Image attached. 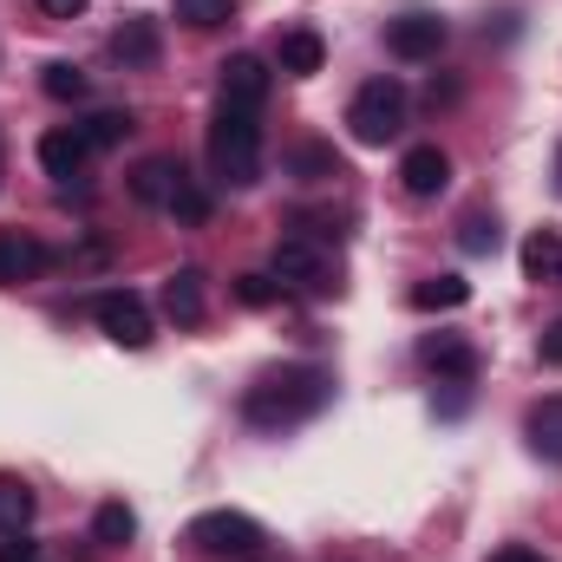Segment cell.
Here are the masks:
<instances>
[{
  "label": "cell",
  "instance_id": "obj_4",
  "mask_svg": "<svg viewBox=\"0 0 562 562\" xmlns=\"http://www.w3.org/2000/svg\"><path fill=\"white\" fill-rule=\"evenodd\" d=\"M406 125V86L400 79H367L347 105V132L353 144H393Z\"/></svg>",
  "mask_w": 562,
  "mask_h": 562
},
{
  "label": "cell",
  "instance_id": "obj_5",
  "mask_svg": "<svg viewBox=\"0 0 562 562\" xmlns=\"http://www.w3.org/2000/svg\"><path fill=\"white\" fill-rule=\"evenodd\" d=\"M276 281L281 288H301V294H334V288H340V269H334V256H327L314 236H281L276 243Z\"/></svg>",
  "mask_w": 562,
  "mask_h": 562
},
{
  "label": "cell",
  "instance_id": "obj_25",
  "mask_svg": "<svg viewBox=\"0 0 562 562\" xmlns=\"http://www.w3.org/2000/svg\"><path fill=\"white\" fill-rule=\"evenodd\" d=\"M236 13V0H177V20L190 26V33H210V26H223Z\"/></svg>",
  "mask_w": 562,
  "mask_h": 562
},
{
  "label": "cell",
  "instance_id": "obj_7",
  "mask_svg": "<svg viewBox=\"0 0 562 562\" xmlns=\"http://www.w3.org/2000/svg\"><path fill=\"white\" fill-rule=\"evenodd\" d=\"M438 46H445V20L438 13H400V20H386V53L393 59L425 66V59H438Z\"/></svg>",
  "mask_w": 562,
  "mask_h": 562
},
{
  "label": "cell",
  "instance_id": "obj_33",
  "mask_svg": "<svg viewBox=\"0 0 562 562\" xmlns=\"http://www.w3.org/2000/svg\"><path fill=\"white\" fill-rule=\"evenodd\" d=\"M557 177H562V150H557Z\"/></svg>",
  "mask_w": 562,
  "mask_h": 562
},
{
  "label": "cell",
  "instance_id": "obj_18",
  "mask_svg": "<svg viewBox=\"0 0 562 562\" xmlns=\"http://www.w3.org/2000/svg\"><path fill=\"white\" fill-rule=\"evenodd\" d=\"M524 276L562 288V229H530L524 236Z\"/></svg>",
  "mask_w": 562,
  "mask_h": 562
},
{
  "label": "cell",
  "instance_id": "obj_24",
  "mask_svg": "<svg viewBox=\"0 0 562 562\" xmlns=\"http://www.w3.org/2000/svg\"><path fill=\"white\" fill-rule=\"evenodd\" d=\"M79 132H86V144H92V150H112V144L132 138V112H92Z\"/></svg>",
  "mask_w": 562,
  "mask_h": 562
},
{
  "label": "cell",
  "instance_id": "obj_13",
  "mask_svg": "<svg viewBox=\"0 0 562 562\" xmlns=\"http://www.w3.org/2000/svg\"><path fill=\"white\" fill-rule=\"evenodd\" d=\"M276 66L288 72V79H314L321 66H327V40L314 33V26H288L276 46Z\"/></svg>",
  "mask_w": 562,
  "mask_h": 562
},
{
  "label": "cell",
  "instance_id": "obj_29",
  "mask_svg": "<svg viewBox=\"0 0 562 562\" xmlns=\"http://www.w3.org/2000/svg\"><path fill=\"white\" fill-rule=\"evenodd\" d=\"M537 353H543L550 367H562V314L550 321V327H543V340H537Z\"/></svg>",
  "mask_w": 562,
  "mask_h": 562
},
{
  "label": "cell",
  "instance_id": "obj_17",
  "mask_svg": "<svg viewBox=\"0 0 562 562\" xmlns=\"http://www.w3.org/2000/svg\"><path fill=\"white\" fill-rule=\"evenodd\" d=\"M164 314H170L177 327H196V321H203V276H196V269L164 276Z\"/></svg>",
  "mask_w": 562,
  "mask_h": 562
},
{
  "label": "cell",
  "instance_id": "obj_14",
  "mask_svg": "<svg viewBox=\"0 0 562 562\" xmlns=\"http://www.w3.org/2000/svg\"><path fill=\"white\" fill-rule=\"evenodd\" d=\"M524 438H530V451H537L543 464H562V393L537 400V406L524 413Z\"/></svg>",
  "mask_w": 562,
  "mask_h": 562
},
{
  "label": "cell",
  "instance_id": "obj_23",
  "mask_svg": "<svg viewBox=\"0 0 562 562\" xmlns=\"http://www.w3.org/2000/svg\"><path fill=\"white\" fill-rule=\"evenodd\" d=\"M33 524V491L20 477H0V537H26Z\"/></svg>",
  "mask_w": 562,
  "mask_h": 562
},
{
  "label": "cell",
  "instance_id": "obj_26",
  "mask_svg": "<svg viewBox=\"0 0 562 562\" xmlns=\"http://www.w3.org/2000/svg\"><path fill=\"white\" fill-rule=\"evenodd\" d=\"M170 216H177V223H190V229H196V223H210V190H196V183L183 177V183H177V196H170Z\"/></svg>",
  "mask_w": 562,
  "mask_h": 562
},
{
  "label": "cell",
  "instance_id": "obj_11",
  "mask_svg": "<svg viewBox=\"0 0 562 562\" xmlns=\"http://www.w3.org/2000/svg\"><path fill=\"white\" fill-rule=\"evenodd\" d=\"M112 53H119V66H125V72H150V66H157V53H164V33H157V20H144V13L119 20V33H112Z\"/></svg>",
  "mask_w": 562,
  "mask_h": 562
},
{
  "label": "cell",
  "instance_id": "obj_8",
  "mask_svg": "<svg viewBox=\"0 0 562 562\" xmlns=\"http://www.w3.org/2000/svg\"><path fill=\"white\" fill-rule=\"evenodd\" d=\"M216 72H223V79H216V99H223V105H249V112H262V99H269V66H262L256 53H229Z\"/></svg>",
  "mask_w": 562,
  "mask_h": 562
},
{
  "label": "cell",
  "instance_id": "obj_6",
  "mask_svg": "<svg viewBox=\"0 0 562 562\" xmlns=\"http://www.w3.org/2000/svg\"><path fill=\"white\" fill-rule=\"evenodd\" d=\"M92 321H99V334H105L112 347H132V353L150 347V334H157V327H150V307H144L132 288H105V294L92 301Z\"/></svg>",
  "mask_w": 562,
  "mask_h": 562
},
{
  "label": "cell",
  "instance_id": "obj_20",
  "mask_svg": "<svg viewBox=\"0 0 562 562\" xmlns=\"http://www.w3.org/2000/svg\"><path fill=\"white\" fill-rule=\"evenodd\" d=\"M92 537H99L105 550H125V543L138 537V510H132L125 497H105V504H99V517H92Z\"/></svg>",
  "mask_w": 562,
  "mask_h": 562
},
{
  "label": "cell",
  "instance_id": "obj_32",
  "mask_svg": "<svg viewBox=\"0 0 562 562\" xmlns=\"http://www.w3.org/2000/svg\"><path fill=\"white\" fill-rule=\"evenodd\" d=\"M491 562H543V557H537L530 543H504V550H497V557H491Z\"/></svg>",
  "mask_w": 562,
  "mask_h": 562
},
{
  "label": "cell",
  "instance_id": "obj_15",
  "mask_svg": "<svg viewBox=\"0 0 562 562\" xmlns=\"http://www.w3.org/2000/svg\"><path fill=\"white\" fill-rule=\"evenodd\" d=\"M419 360L438 373V380H471V373H477V347L458 340V334H431V340L419 347Z\"/></svg>",
  "mask_w": 562,
  "mask_h": 562
},
{
  "label": "cell",
  "instance_id": "obj_31",
  "mask_svg": "<svg viewBox=\"0 0 562 562\" xmlns=\"http://www.w3.org/2000/svg\"><path fill=\"white\" fill-rule=\"evenodd\" d=\"M40 13L46 20H72V13H86V0H40Z\"/></svg>",
  "mask_w": 562,
  "mask_h": 562
},
{
  "label": "cell",
  "instance_id": "obj_3",
  "mask_svg": "<svg viewBox=\"0 0 562 562\" xmlns=\"http://www.w3.org/2000/svg\"><path fill=\"white\" fill-rule=\"evenodd\" d=\"M190 543L216 562H256L269 550V530H262L249 510H203V517L190 524Z\"/></svg>",
  "mask_w": 562,
  "mask_h": 562
},
{
  "label": "cell",
  "instance_id": "obj_12",
  "mask_svg": "<svg viewBox=\"0 0 562 562\" xmlns=\"http://www.w3.org/2000/svg\"><path fill=\"white\" fill-rule=\"evenodd\" d=\"M400 183H406V196H438L445 183H451V157L438 150V144H413L406 157H400Z\"/></svg>",
  "mask_w": 562,
  "mask_h": 562
},
{
  "label": "cell",
  "instance_id": "obj_27",
  "mask_svg": "<svg viewBox=\"0 0 562 562\" xmlns=\"http://www.w3.org/2000/svg\"><path fill=\"white\" fill-rule=\"evenodd\" d=\"M458 243H464V256H491V249H497V216L471 210V216H464V236H458Z\"/></svg>",
  "mask_w": 562,
  "mask_h": 562
},
{
  "label": "cell",
  "instance_id": "obj_9",
  "mask_svg": "<svg viewBox=\"0 0 562 562\" xmlns=\"http://www.w3.org/2000/svg\"><path fill=\"white\" fill-rule=\"evenodd\" d=\"M53 269V249L20 236V229H0V288H20V281H40Z\"/></svg>",
  "mask_w": 562,
  "mask_h": 562
},
{
  "label": "cell",
  "instance_id": "obj_22",
  "mask_svg": "<svg viewBox=\"0 0 562 562\" xmlns=\"http://www.w3.org/2000/svg\"><path fill=\"white\" fill-rule=\"evenodd\" d=\"M40 92L59 99V105H79V99H86V72H79L72 59H46V66H40Z\"/></svg>",
  "mask_w": 562,
  "mask_h": 562
},
{
  "label": "cell",
  "instance_id": "obj_19",
  "mask_svg": "<svg viewBox=\"0 0 562 562\" xmlns=\"http://www.w3.org/2000/svg\"><path fill=\"white\" fill-rule=\"evenodd\" d=\"M471 301V281L464 276H425L419 288H413V307L419 314H451V307H464Z\"/></svg>",
  "mask_w": 562,
  "mask_h": 562
},
{
  "label": "cell",
  "instance_id": "obj_21",
  "mask_svg": "<svg viewBox=\"0 0 562 562\" xmlns=\"http://www.w3.org/2000/svg\"><path fill=\"white\" fill-rule=\"evenodd\" d=\"M288 170H294L301 183H327V177H347V170H340V157H334V144H294V150H288Z\"/></svg>",
  "mask_w": 562,
  "mask_h": 562
},
{
  "label": "cell",
  "instance_id": "obj_16",
  "mask_svg": "<svg viewBox=\"0 0 562 562\" xmlns=\"http://www.w3.org/2000/svg\"><path fill=\"white\" fill-rule=\"evenodd\" d=\"M177 183H183V164L177 157H144L138 170H132V196L138 203H157V210H170Z\"/></svg>",
  "mask_w": 562,
  "mask_h": 562
},
{
  "label": "cell",
  "instance_id": "obj_10",
  "mask_svg": "<svg viewBox=\"0 0 562 562\" xmlns=\"http://www.w3.org/2000/svg\"><path fill=\"white\" fill-rule=\"evenodd\" d=\"M86 157H92V144H86V132H72V125H53V132L40 138V170H46L53 183H72V177L86 170Z\"/></svg>",
  "mask_w": 562,
  "mask_h": 562
},
{
  "label": "cell",
  "instance_id": "obj_2",
  "mask_svg": "<svg viewBox=\"0 0 562 562\" xmlns=\"http://www.w3.org/2000/svg\"><path fill=\"white\" fill-rule=\"evenodd\" d=\"M210 164H216L223 183L249 190V183L262 177V112L216 99V119H210Z\"/></svg>",
  "mask_w": 562,
  "mask_h": 562
},
{
  "label": "cell",
  "instance_id": "obj_30",
  "mask_svg": "<svg viewBox=\"0 0 562 562\" xmlns=\"http://www.w3.org/2000/svg\"><path fill=\"white\" fill-rule=\"evenodd\" d=\"M0 562H40V543H26V537H7V543H0Z\"/></svg>",
  "mask_w": 562,
  "mask_h": 562
},
{
  "label": "cell",
  "instance_id": "obj_1",
  "mask_svg": "<svg viewBox=\"0 0 562 562\" xmlns=\"http://www.w3.org/2000/svg\"><path fill=\"white\" fill-rule=\"evenodd\" d=\"M327 400H334V380L321 367H269L243 393V419L256 431H288V425H307Z\"/></svg>",
  "mask_w": 562,
  "mask_h": 562
},
{
  "label": "cell",
  "instance_id": "obj_28",
  "mask_svg": "<svg viewBox=\"0 0 562 562\" xmlns=\"http://www.w3.org/2000/svg\"><path fill=\"white\" fill-rule=\"evenodd\" d=\"M236 301H243V307H276L281 281L276 276H243V281H236Z\"/></svg>",
  "mask_w": 562,
  "mask_h": 562
}]
</instances>
